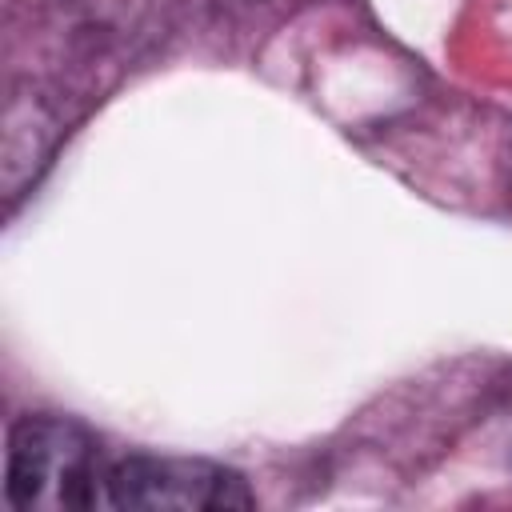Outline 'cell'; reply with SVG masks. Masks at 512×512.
Here are the masks:
<instances>
[{
  "label": "cell",
  "instance_id": "2",
  "mask_svg": "<svg viewBox=\"0 0 512 512\" xmlns=\"http://www.w3.org/2000/svg\"><path fill=\"white\" fill-rule=\"evenodd\" d=\"M108 504L148 512H228L252 508L244 476L188 456H124L108 476Z\"/></svg>",
  "mask_w": 512,
  "mask_h": 512
},
{
  "label": "cell",
  "instance_id": "1",
  "mask_svg": "<svg viewBox=\"0 0 512 512\" xmlns=\"http://www.w3.org/2000/svg\"><path fill=\"white\" fill-rule=\"evenodd\" d=\"M100 452L68 416H24L8 436L4 496L20 512H76L96 504Z\"/></svg>",
  "mask_w": 512,
  "mask_h": 512
}]
</instances>
